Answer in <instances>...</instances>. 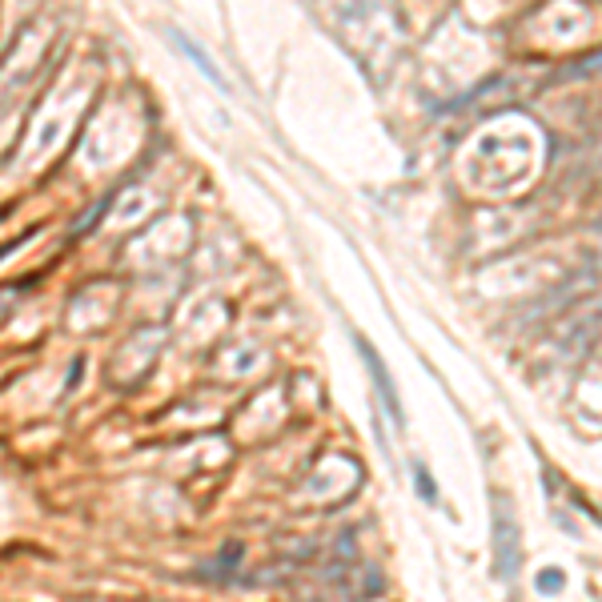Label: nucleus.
Returning <instances> with one entry per match:
<instances>
[{
    "instance_id": "obj_1",
    "label": "nucleus",
    "mask_w": 602,
    "mask_h": 602,
    "mask_svg": "<svg viewBox=\"0 0 602 602\" xmlns=\"http://www.w3.org/2000/svg\"><path fill=\"white\" fill-rule=\"evenodd\" d=\"M358 350H362V358H366V366H370V374H374V386H378V394H382L386 410L394 414V422H402V406H398V398H394V382H390V374H386L382 358H378V354H374V346H370V342H362V338H358Z\"/></svg>"
},
{
    "instance_id": "obj_2",
    "label": "nucleus",
    "mask_w": 602,
    "mask_h": 602,
    "mask_svg": "<svg viewBox=\"0 0 602 602\" xmlns=\"http://www.w3.org/2000/svg\"><path fill=\"white\" fill-rule=\"evenodd\" d=\"M498 542H502L498 570H502V574H510V558H514V534H510V522H506V514H502V522H498Z\"/></svg>"
},
{
    "instance_id": "obj_3",
    "label": "nucleus",
    "mask_w": 602,
    "mask_h": 602,
    "mask_svg": "<svg viewBox=\"0 0 602 602\" xmlns=\"http://www.w3.org/2000/svg\"><path fill=\"white\" fill-rule=\"evenodd\" d=\"M177 41H181V49H185V53H189V57H193V61H197V65H201V69H205V77H209V81H217V85H225V81H221V73H217V69H213V61H209V57H205V53H201V49H193V45H189V41H185V37H177Z\"/></svg>"
},
{
    "instance_id": "obj_4",
    "label": "nucleus",
    "mask_w": 602,
    "mask_h": 602,
    "mask_svg": "<svg viewBox=\"0 0 602 602\" xmlns=\"http://www.w3.org/2000/svg\"><path fill=\"white\" fill-rule=\"evenodd\" d=\"M414 478H418V494L426 498V502H438V490H434V478L422 470V466H414Z\"/></svg>"
}]
</instances>
